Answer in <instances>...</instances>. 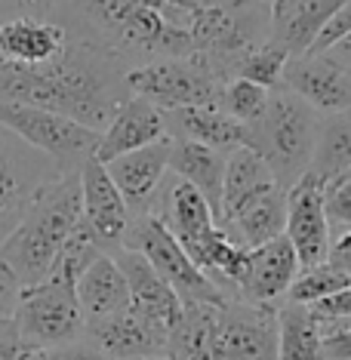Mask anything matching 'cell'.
<instances>
[{
    "instance_id": "83f0119b",
    "label": "cell",
    "mask_w": 351,
    "mask_h": 360,
    "mask_svg": "<svg viewBox=\"0 0 351 360\" xmlns=\"http://www.w3.org/2000/svg\"><path fill=\"white\" fill-rule=\"evenodd\" d=\"M351 169V111L321 114V129H317V145L308 173L317 176L326 185Z\"/></svg>"
},
{
    "instance_id": "f6af8a7d",
    "label": "cell",
    "mask_w": 351,
    "mask_h": 360,
    "mask_svg": "<svg viewBox=\"0 0 351 360\" xmlns=\"http://www.w3.org/2000/svg\"><path fill=\"white\" fill-rule=\"evenodd\" d=\"M265 4H272V0H265Z\"/></svg>"
},
{
    "instance_id": "f35d334b",
    "label": "cell",
    "mask_w": 351,
    "mask_h": 360,
    "mask_svg": "<svg viewBox=\"0 0 351 360\" xmlns=\"http://www.w3.org/2000/svg\"><path fill=\"white\" fill-rule=\"evenodd\" d=\"M326 262H330L333 268H339L342 274L351 277V231L333 237V247H330V256H326Z\"/></svg>"
},
{
    "instance_id": "8fae6325",
    "label": "cell",
    "mask_w": 351,
    "mask_h": 360,
    "mask_svg": "<svg viewBox=\"0 0 351 360\" xmlns=\"http://www.w3.org/2000/svg\"><path fill=\"white\" fill-rule=\"evenodd\" d=\"M80 222L89 228L105 252H117L124 247V237L133 225V212L124 194L114 185L108 167L96 158L80 167Z\"/></svg>"
},
{
    "instance_id": "e575fe53",
    "label": "cell",
    "mask_w": 351,
    "mask_h": 360,
    "mask_svg": "<svg viewBox=\"0 0 351 360\" xmlns=\"http://www.w3.org/2000/svg\"><path fill=\"white\" fill-rule=\"evenodd\" d=\"M348 34H351V0H348L345 6H342L336 15H333L330 22H326L324 31L317 34V40L312 44V50H308V53H326L330 46H336L339 40L348 37Z\"/></svg>"
},
{
    "instance_id": "ffe728a7",
    "label": "cell",
    "mask_w": 351,
    "mask_h": 360,
    "mask_svg": "<svg viewBox=\"0 0 351 360\" xmlns=\"http://www.w3.org/2000/svg\"><path fill=\"white\" fill-rule=\"evenodd\" d=\"M345 4L348 0H272V40L290 56H305Z\"/></svg>"
},
{
    "instance_id": "52a82bcc",
    "label": "cell",
    "mask_w": 351,
    "mask_h": 360,
    "mask_svg": "<svg viewBox=\"0 0 351 360\" xmlns=\"http://www.w3.org/2000/svg\"><path fill=\"white\" fill-rule=\"evenodd\" d=\"M13 326L31 348L53 351L75 342L87 330L84 311L77 302V283L46 277L34 286H25L19 308L13 314Z\"/></svg>"
},
{
    "instance_id": "277c9868",
    "label": "cell",
    "mask_w": 351,
    "mask_h": 360,
    "mask_svg": "<svg viewBox=\"0 0 351 360\" xmlns=\"http://www.w3.org/2000/svg\"><path fill=\"white\" fill-rule=\"evenodd\" d=\"M317 129L321 111L299 99L293 89L274 86L265 114L247 127V148L262 154L283 188H293L312 167Z\"/></svg>"
},
{
    "instance_id": "5bb4252c",
    "label": "cell",
    "mask_w": 351,
    "mask_h": 360,
    "mask_svg": "<svg viewBox=\"0 0 351 360\" xmlns=\"http://www.w3.org/2000/svg\"><path fill=\"white\" fill-rule=\"evenodd\" d=\"M283 86L321 114L351 111V75L330 53L290 56L283 68Z\"/></svg>"
},
{
    "instance_id": "d590c367",
    "label": "cell",
    "mask_w": 351,
    "mask_h": 360,
    "mask_svg": "<svg viewBox=\"0 0 351 360\" xmlns=\"http://www.w3.org/2000/svg\"><path fill=\"white\" fill-rule=\"evenodd\" d=\"M22 290H25V286L19 283V277L0 259V321H13L15 308H19V299H22Z\"/></svg>"
},
{
    "instance_id": "6da1fadb",
    "label": "cell",
    "mask_w": 351,
    "mask_h": 360,
    "mask_svg": "<svg viewBox=\"0 0 351 360\" xmlns=\"http://www.w3.org/2000/svg\"><path fill=\"white\" fill-rule=\"evenodd\" d=\"M71 37L117 53L129 68L154 59H200L225 80L243 53L272 37L265 0H68Z\"/></svg>"
},
{
    "instance_id": "603a6c76",
    "label": "cell",
    "mask_w": 351,
    "mask_h": 360,
    "mask_svg": "<svg viewBox=\"0 0 351 360\" xmlns=\"http://www.w3.org/2000/svg\"><path fill=\"white\" fill-rule=\"evenodd\" d=\"M163 117L170 139H189L225 154L247 145V127L228 117L222 108H170Z\"/></svg>"
},
{
    "instance_id": "bcb514c9",
    "label": "cell",
    "mask_w": 351,
    "mask_h": 360,
    "mask_svg": "<svg viewBox=\"0 0 351 360\" xmlns=\"http://www.w3.org/2000/svg\"><path fill=\"white\" fill-rule=\"evenodd\" d=\"M0 65H4V62H0Z\"/></svg>"
},
{
    "instance_id": "d6986e66",
    "label": "cell",
    "mask_w": 351,
    "mask_h": 360,
    "mask_svg": "<svg viewBox=\"0 0 351 360\" xmlns=\"http://www.w3.org/2000/svg\"><path fill=\"white\" fill-rule=\"evenodd\" d=\"M87 339L96 348H102L114 360H133L148 354H167V333H160L151 321L136 314L133 308H124L117 314H108L102 321L87 323Z\"/></svg>"
},
{
    "instance_id": "7a4b0ae2",
    "label": "cell",
    "mask_w": 351,
    "mask_h": 360,
    "mask_svg": "<svg viewBox=\"0 0 351 360\" xmlns=\"http://www.w3.org/2000/svg\"><path fill=\"white\" fill-rule=\"evenodd\" d=\"M127 71L129 65L117 53L71 37L59 59L46 65H0V99L37 105L102 133L133 96Z\"/></svg>"
},
{
    "instance_id": "ba28073f",
    "label": "cell",
    "mask_w": 351,
    "mask_h": 360,
    "mask_svg": "<svg viewBox=\"0 0 351 360\" xmlns=\"http://www.w3.org/2000/svg\"><path fill=\"white\" fill-rule=\"evenodd\" d=\"M0 124L13 129L19 139H25L28 145H34L37 151H44L46 158H53L62 173H80V167L89 158H96L102 139V133L77 124V120L25 102L0 99Z\"/></svg>"
},
{
    "instance_id": "30bf717a",
    "label": "cell",
    "mask_w": 351,
    "mask_h": 360,
    "mask_svg": "<svg viewBox=\"0 0 351 360\" xmlns=\"http://www.w3.org/2000/svg\"><path fill=\"white\" fill-rule=\"evenodd\" d=\"M277 308L228 299L219 308V360H277Z\"/></svg>"
},
{
    "instance_id": "ac0fdd59",
    "label": "cell",
    "mask_w": 351,
    "mask_h": 360,
    "mask_svg": "<svg viewBox=\"0 0 351 360\" xmlns=\"http://www.w3.org/2000/svg\"><path fill=\"white\" fill-rule=\"evenodd\" d=\"M167 139V117H163V108L151 105L148 99H139V96H129V99L120 105V111L111 117V124L102 129L99 148H96V160L108 163L120 154L139 151L145 145H154Z\"/></svg>"
},
{
    "instance_id": "d4e9b609",
    "label": "cell",
    "mask_w": 351,
    "mask_h": 360,
    "mask_svg": "<svg viewBox=\"0 0 351 360\" xmlns=\"http://www.w3.org/2000/svg\"><path fill=\"white\" fill-rule=\"evenodd\" d=\"M219 308L222 305H185L167 333V354L173 360H219Z\"/></svg>"
},
{
    "instance_id": "484cf974",
    "label": "cell",
    "mask_w": 351,
    "mask_h": 360,
    "mask_svg": "<svg viewBox=\"0 0 351 360\" xmlns=\"http://www.w3.org/2000/svg\"><path fill=\"white\" fill-rule=\"evenodd\" d=\"M272 185H281L272 173V167L265 163L262 154H256L247 145L228 151L225 163V185H222V203H219V222L228 219L238 207H243L250 198H256L259 191Z\"/></svg>"
},
{
    "instance_id": "f546056e",
    "label": "cell",
    "mask_w": 351,
    "mask_h": 360,
    "mask_svg": "<svg viewBox=\"0 0 351 360\" xmlns=\"http://www.w3.org/2000/svg\"><path fill=\"white\" fill-rule=\"evenodd\" d=\"M268 102H272V89L243 77H228L222 84V93H219V108L243 127L256 124L265 114Z\"/></svg>"
},
{
    "instance_id": "60d3db41",
    "label": "cell",
    "mask_w": 351,
    "mask_h": 360,
    "mask_svg": "<svg viewBox=\"0 0 351 360\" xmlns=\"http://www.w3.org/2000/svg\"><path fill=\"white\" fill-rule=\"evenodd\" d=\"M326 53H330L333 59H336V62L342 65V68H345L348 75H351V34H348V37H342L339 44H336V46H330Z\"/></svg>"
},
{
    "instance_id": "ab89813d",
    "label": "cell",
    "mask_w": 351,
    "mask_h": 360,
    "mask_svg": "<svg viewBox=\"0 0 351 360\" xmlns=\"http://www.w3.org/2000/svg\"><path fill=\"white\" fill-rule=\"evenodd\" d=\"M31 345L22 342V335L15 333V326H6L0 330V360H19Z\"/></svg>"
},
{
    "instance_id": "9c48e42d",
    "label": "cell",
    "mask_w": 351,
    "mask_h": 360,
    "mask_svg": "<svg viewBox=\"0 0 351 360\" xmlns=\"http://www.w3.org/2000/svg\"><path fill=\"white\" fill-rule=\"evenodd\" d=\"M62 176L68 173L53 158L0 124V240L25 216L31 200Z\"/></svg>"
},
{
    "instance_id": "7c38bea8",
    "label": "cell",
    "mask_w": 351,
    "mask_h": 360,
    "mask_svg": "<svg viewBox=\"0 0 351 360\" xmlns=\"http://www.w3.org/2000/svg\"><path fill=\"white\" fill-rule=\"evenodd\" d=\"M287 240L299 256L302 271L324 265L333 247V231L326 222L324 182L305 173L293 188H287Z\"/></svg>"
},
{
    "instance_id": "3957f363",
    "label": "cell",
    "mask_w": 351,
    "mask_h": 360,
    "mask_svg": "<svg viewBox=\"0 0 351 360\" xmlns=\"http://www.w3.org/2000/svg\"><path fill=\"white\" fill-rule=\"evenodd\" d=\"M80 225V173L56 179L37 194L25 216L0 240V259L22 286L46 281L62 247Z\"/></svg>"
},
{
    "instance_id": "8992f818",
    "label": "cell",
    "mask_w": 351,
    "mask_h": 360,
    "mask_svg": "<svg viewBox=\"0 0 351 360\" xmlns=\"http://www.w3.org/2000/svg\"><path fill=\"white\" fill-rule=\"evenodd\" d=\"M225 77L200 59H154L127 71V86L139 99L170 108H219Z\"/></svg>"
},
{
    "instance_id": "44dd1931",
    "label": "cell",
    "mask_w": 351,
    "mask_h": 360,
    "mask_svg": "<svg viewBox=\"0 0 351 360\" xmlns=\"http://www.w3.org/2000/svg\"><path fill=\"white\" fill-rule=\"evenodd\" d=\"M238 247L253 250L287 231V188L272 185L219 222Z\"/></svg>"
},
{
    "instance_id": "e0dca14e",
    "label": "cell",
    "mask_w": 351,
    "mask_h": 360,
    "mask_svg": "<svg viewBox=\"0 0 351 360\" xmlns=\"http://www.w3.org/2000/svg\"><path fill=\"white\" fill-rule=\"evenodd\" d=\"M68 28L44 15H19V19L0 22V62L34 68L59 59L68 46Z\"/></svg>"
},
{
    "instance_id": "2e32d148",
    "label": "cell",
    "mask_w": 351,
    "mask_h": 360,
    "mask_svg": "<svg viewBox=\"0 0 351 360\" xmlns=\"http://www.w3.org/2000/svg\"><path fill=\"white\" fill-rule=\"evenodd\" d=\"M117 259L120 271L127 277V290H129V308L136 314H142L145 321H151L160 333H170L173 323L182 314L185 302L176 296V290L170 286L163 277L151 268V262L136 250L120 247L117 252H111Z\"/></svg>"
},
{
    "instance_id": "8d00e7d4",
    "label": "cell",
    "mask_w": 351,
    "mask_h": 360,
    "mask_svg": "<svg viewBox=\"0 0 351 360\" xmlns=\"http://www.w3.org/2000/svg\"><path fill=\"white\" fill-rule=\"evenodd\" d=\"M308 308H312L317 317H324V321H330V317H351V286L333 292V296L317 299L314 305H308Z\"/></svg>"
},
{
    "instance_id": "7bdbcfd3",
    "label": "cell",
    "mask_w": 351,
    "mask_h": 360,
    "mask_svg": "<svg viewBox=\"0 0 351 360\" xmlns=\"http://www.w3.org/2000/svg\"><path fill=\"white\" fill-rule=\"evenodd\" d=\"M133 360H173L170 354H148V357H133Z\"/></svg>"
},
{
    "instance_id": "7402d4cb",
    "label": "cell",
    "mask_w": 351,
    "mask_h": 360,
    "mask_svg": "<svg viewBox=\"0 0 351 360\" xmlns=\"http://www.w3.org/2000/svg\"><path fill=\"white\" fill-rule=\"evenodd\" d=\"M77 302H80L87 323L102 321V317L129 308L127 277L111 252H99L84 268V274L77 277Z\"/></svg>"
},
{
    "instance_id": "4fadbf2b",
    "label": "cell",
    "mask_w": 351,
    "mask_h": 360,
    "mask_svg": "<svg viewBox=\"0 0 351 360\" xmlns=\"http://www.w3.org/2000/svg\"><path fill=\"white\" fill-rule=\"evenodd\" d=\"M302 265L296 250L287 240V234H281L262 247L247 250V265H243V274L234 286L231 299L256 302V305H281V299H287L290 286L296 283Z\"/></svg>"
},
{
    "instance_id": "9a60e30c",
    "label": "cell",
    "mask_w": 351,
    "mask_h": 360,
    "mask_svg": "<svg viewBox=\"0 0 351 360\" xmlns=\"http://www.w3.org/2000/svg\"><path fill=\"white\" fill-rule=\"evenodd\" d=\"M170 148H173V139L167 136L154 145H145V148L120 154V158L105 163L114 185L124 194L133 219L151 216L154 200H158V194H160V185L170 173Z\"/></svg>"
},
{
    "instance_id": "4dcf8cb0",
    "label": "cell",
    "mask_w": 351,
    "mask_h": 360,
    "mask_svg": "<svg viewBox=\"0 0 351 360\" xmlns=\"http://www.w3.org/2000/svg\"><path fill=\"white\" fill-rule=\"evenodd\" d=\"M345 286H351V277L342 274L339 268H333L330 262H324V265L308 268V271H302V274L296 277V283H293L290 292H287V302H299V305H314L317 299L333 296V292L345 290Z\"/></svg>"
},
{
    "instance_id": "b9f144b4",
    "label": "cell",
    "mask_w": 351,
    "mask_h": 360,
    "mask_svg": "<svg viewBox=\"0 0 351 360\" xmlns=\"http://www.w3.org/2000/svg\"><path fill=\"white\" fill-rule=\"evenodd\" d=\"M19 360H53V357H50V351H44V348H28Z\"/></svg>"
},
{
    "instance_id": "d6a6232c",
    "label": "cell",
    "mask_w": 351,
    "mask_h": 360,
    "mask_svg": "<svg viewBox=\"0 0 351 360\" xmlns=\"http://www.w3.org/2000/svg\"><path fill=\"white\" fill-rule=\"evenodd\" d=\"M324 335V357L326 360H351V317H317Z\"/></svg>"
},
{
    "instance_id": "1f68e13d",
    "label": "cell",
    "mask_w": 351,
    "mask_h": 360,
    "mask_svg": "<svg viewBox=\"0 0 351 360\" xmlns=\"http://www.w3.org/2000/svg\"><path fill=\"white\" fill-rule=\"evenodd\" d=\"M324 207L333 237L351 231V169L324 185Z\"/></svg>"
},
{
    "instance_id": "f1b7e54d",
    "label": "cell",
    "mask_w": 351,
    "mask_h": 360,
    "mask_svg": "<svg viewBox=\"0 0 351 360\" xmlns=\"http://www.w3.org/2000/svg\"><path fill=\"white\" fill-rule=\"evenodd\" d=\"M290 62V53L283 50L277 40L268 37L265 44L253 46L250 53H243L238 65L231 68V77H243V80H253L259 86H283V68Z\"/></svg>"
},
{
    "instance_id": "ee69618b",
    "label": "cell",
    "mask_w": 351,
    "mask_h": 360,
    "mask_svg": "<svg viewBox=\"0 0 351 360\" xmlns=\"http://www.w3.org/2000/svg\"><path fill=\"white\" fill-rule=\"evenodd\" d=\"M6 326H13V321H0V330H6Z\"/></svg>"
},
{
    "instance_id": "836d02e7",
    "label": "cell",
    "mask_w": 351,
    "mask_h": 360,
    "mask_svg": "<svg viewBox=\"0 0 351 360\" xmlns=\"http://www.w3.org/2000/svg\"><path fill=\"white\" fill-rule=\"evenodd\" d=\"M62 10V0H0V22L19 19V15H44V19L59 22Z\"/></svg>"
},
{
    "instance_id": "5b68a950",
    "label": "cell",
    "mask_w": 351,
    "mask_h": 360,
    "mask_svg": "<svg viewBox=\"0 0 351 360\" xmlns=\"http://www.w3.org/2000/svg\"><path fill=\"white\" fill-rule=\"evenodd\" d=\"M124 247L142 252L151 262V268L176 290V296L185 305H225L228 296L216 281H210L191 262L185 247L173 237L158 216H139L133 219L124 237Z\"/></svg>"
},
{
    "instance_id": "4316f807",
    "label": "cell",
    "mask_w": 351,
    "mask_h": 360,
    "mask_svg": "<svg viewBox=\"0 0 351 360\" xmlns=\"http://www.w3.org/2000/svg\"><path fill=\"white\" fill-rule=\"evenodd\" d=\"M277 360H326L321 321L308 305L283 302L277 308Z\"/></svg>"
},
{
    "instance_id": "cb8c5ba5",
    "label": "cell",
    "mask_w": 351,
    "mask_h": 360,
    "mask_svg": "<svg viewBox=\"0 0 351 360\" xmlns=\"http://www.w3.org/2000/svg\"><path fill=\"white\" fill-rule=\"evenodd\" d=\"M225 163H228L225 151H216L200 142H189V139H173L170 169H173V176L185 179L189 185L198 188L203 198L210 200V207L216 210V216H219V203H222Z\"/></svg>"
},
{
    "instance_id": "74e56055",
    "label": "cell",
    "mask_w": 351,
    "mask_h": 360,
    "mask_svg": "<svg viewBox=\"0 0 351 360\" xmlns=\"http://www.w3.org/2000/svg\"><path fill=\"white\" fill-rule=\"evenodd\" d=\"M50 357L53 360H114V357H108L102 348H96L93 342H68V345H59V348H53L50 351Z\"/></svg>"
}]
</instances>
